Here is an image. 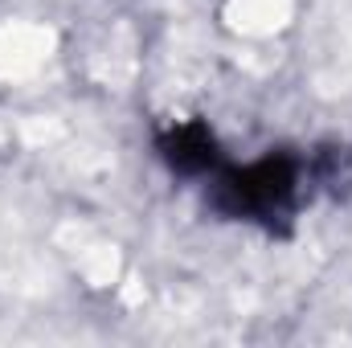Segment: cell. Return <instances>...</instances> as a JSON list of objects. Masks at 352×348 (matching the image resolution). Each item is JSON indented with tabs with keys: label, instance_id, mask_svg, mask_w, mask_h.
Listing matches in <instances>:
<instances>
[{
	"label": "cell",
	"instance_id": "2",
	"mask_svg": "<svg viewBox=\"0 0 352 348\" xmlns=\"http://www.w3.org/2000/svg\"><path fill=\"white\" fill-rule=\"evenodd\" d=\"M160 148L180 173H209L213 168V135L201 123H176L160 140Z\"/></svg>",
	"mask_w": 352,
	"mask_h": 348
},
{
	"label": "cell",
	"instance_id": "1",
	"mask_svg": "<svg viewBox=\"0 0 352 348\" xmlns=\"http://www.w3.org/2000/svg\"><path fill=\"white\" fill-rule=\"evenodd\" d=\"M299 184H303V173H299L295 160L263 156L246 168H234L221 180V205L234 217L274 221V217H287L299 205Z\"/></svg>",
	"mask_w": 352,
	"mask_h": 348
}]
</instances>
